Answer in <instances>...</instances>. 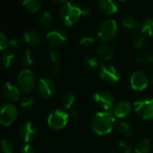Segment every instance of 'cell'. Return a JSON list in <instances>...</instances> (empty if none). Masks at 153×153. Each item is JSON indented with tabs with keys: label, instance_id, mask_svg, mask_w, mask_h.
I'll return each instance as SVG.
<instances>
[{
	"label": "cell",
	"instance_id": "cell-1",
	"mask_svg": "<svg viewBox=\"0 0 153 153\" xmlns=\"http://www.w3.org/2000/svg\"><path fill=\"white\" fill-rule=\"evenodd\" d=\"M116 119L113 112L100 111L96 113L91 119V129L99 135H107L110 134L115 126Z\"/></svg>",
	"mask_w": 153,
	"mask_h": 153
},
{
	"label": "cell",
	"instance_id": "cell-2",
	"mask_svg": "<svg viewBox=\"0 0 153 153\" xmlns=\"http://www.w3.org/2000/svg\"><path fill=\"white\" fill-rule=\"evenodd\" d=\"M82 16V8L73 2H68L65 4L60 11V18L62 22L66 26L74 25L79 19Z\"/></svg>",
	"mask_w": 153,
	"mask_h": 153
},
{
	"label": "cell",
	"instance_id": "cell-3",
	"mask_svg": "<svg viewBox=\"0 0 153 153\" xmlns=\"http://www.w3.org/2000/svg\"><path fill=\"white\" fill-rule=\"evenodd\" d=\"M118 34V24L115 20H107L103 22L98 31L100 39L103 42H110L114 40Z\"/></svg>",
	"mask_w": 153,
	"mask_h": 153
},
{
	"label": "cell",
	"instance_id": "cell-4",
	"mask_svg": "<svg viewBox=\"0 0 153 153\" xmlns=\"http://www.w3.org/2000/svg\"><path fill=\"white\" fill-rule=\"evenodd\" d=\"M69 118V114L65 110L55 109L48 115V125L53 130H62L67 126Z\"/></svg>",
	"mask_w": 153,
	"mask_h": 153
},
{
	"label": "cell",
	"instance_id": "cell-5",
	"mask_svg": "<svg viewBox=\"0 0 153 153\" xmlns=\"http://www.w3.org/2000/svg\"><path fill=\"white\" fill-rule=\"evenodd\" d=\"M19 87L25 92H30L36 85V76L32 70L24 69L17 76Z\"/></svg>",
	"mask_w": 153,
	"mask_h": 153
},
{
	"label": "cell",
	"instance_id": "cell-6",
	"mask_svg": "<svg viewBox=\"0 0 153 153\" xmlns=\"http://www.w3.org/2000/svg\"><path fill=\"white\" fill-rule=\"evenodd\" d=\"M134 108L137 115L145 120L153 119V99L140 100L134 102Z\"/></svg>",
	"mask_w": 153,
	"mask_h": 153
},
{
	"label": "cell",
	"instance_id": "cell-7",
	"mask_svg": "<svg viewBox=\"0 0 153 153\" xmlns=\"http://www.w3.org/2000/svg\"><path fill=\"white\" fill-rule=\"evenodd\" d=\"M17 116L16 107L12 103H4L1 108L0 123L3 126H9L16 120Z\"/></svg>",
	"mask_w": 153,
	"mask_h": 153
},
{
	"label": "cell",
	"instance_id": "cell-8",
	"mask_svg": "<svg viewBox=\"0 0 153 153\" xmlns=\"http://www.w3.org/2000/svg\"><path fill=\"white\" fill-rule=\"evenodd\" d=\"M93 100L99 108L105 111H109L115 106V99L113 95L107 91H100L94 94Z\"/></svg>",
	"mask_w": 153,
	"mask_h": 153
},
{
	"label": "cell",
	"instance_id": "cell-9",
	"mask_svg": "<svg viewBox=\"0 0 153 153\" xmlns=\"http://www.w3.org/2000/svg\"><path fill=\"white\" fill-rule=\"evenodd\" d=\"M100 75L105 82L110 84L117 83L120 80V74L118 70L111 65L102 64Z\"/></svg>",
	"mask_w": 153,
	"mask_h": 153
},
{
	"label": "cell",
	"instance_id": "cell-10",
	"mask_svg": "<svg viewBox=\"0 0 153 153\" xmlns=\"http://www.w3.org/2000/svg\"><path fill=\"white\" fill-rule=\"evenodd\" d=\"M56 91V83L50 77L41 78L38 84V93L42 99H49Z\"/></svg>",
	"mask_w": 153,
	"mask_h": 153
},
{
	"label": "cell",
	"instance_id": "cell-11",
	"mask_svg": "<svg viewBox=\"0 0 153 153\" xmlns=\"http://www.w3.org/2000/svg\"><path fill=\"white\" fill-rule=\"evenodd\" d=\"M130 84L134 91H143L149 85V78L145 73L142 71H136L130 78Z\"/></svg>",
	"mask_w": 153,
	"mask_h": 153
},
{
	"label": "cell",
	"instance_id": "cell-12",
	"mask_svg": "<svg viewBox=\"0 0 153 153\" xmlns=\"http://www.w3.org/2000/svg\"><path fill=\"white\" fill-rule=\"evenodd\" d=\"M46 39L50 46L59 47L66 42L67 33L64 30H54L47 34Z\"/></svg>",
	"mask_w": 153,
	"mask_h": 153
},
{
	"label": "cell",
	"instance_id": "cell-13",
	"mask_svg": "<svg viewBox=\"0 0 153 153\" xmlns=\"http://www.w3.org/2000/svg\"><path fill=\"white\" fill-rule=\"evenodd\" d=\"M20 138L25 143H30L37 136V128L31 122H26L20 129Z\"/></svg>",
	"mask_w": 153,
	"mask_h": 153
},
{
	"label": "cell",
	"instance_id": "cell-14",
	"mask_svg": "<svg viewBox=\"0 0 153 153\" xmlns=\"http://www.w3.org/2000/svg\"><path fill=\"white\" fill-rule=\"evenodd\" d=\"M132 109H133V106L131 102L127 100H122L114 106L113 113L115 117L118 118H126L131 114Z\"/></svg>",
	"mask_w": 153,
	"mask_h": 153
},
{
	"label": "cell",
	"instance_id": "cell-15",
	"mask_svg": "<svg viewBox=\"0 0 153 153\" xmlns=\"http://www.w3.org/2000/svg\"><path fill=\"white\" fill-rule=\"evenodd\" d=\"M2 93H3L4 97L6 100H8L9 101H17L21 97L19 89L10 82H5L3 85Z\"/></svg>",
	"mask_w": 153,
	"mask_h": 153
},
{
	"label": "cell",
	"instance_id": "cell-16",
	"mask_svg": "<svg viewBox=\"0 0 153 153\" xmlns=\"http://www.w3.org/2000/svg\"><path fill=\"white\" fill-rule=\"evenodd\" d=\"M99 6L107 14H113L118 11V5L115 0H100Z\"/></svg>",
	"mask_w": 153,
	"mask_h": 153
},
{
	"label": "cell",
	"instance_id": "cell-17",
	"mask_svg": "<svg viewBox=\"0 0 153 153\" xmlns=\"http://www.w3.org/2000/svg\"><path fill=\"white\" fill-rule=\"evenodd\" d=\"M24 40L26 43H28L29 45L32 46V47H37L39 45H40L42 39L41 36L39 35V33L36 30H28L24 33Z\"/></svg>",
	"mask_w": 153,
	"mask_h": 153
},
{
	"label": "cell",
	"instance_id": "cell-18",
	"mask_svg": "<svg viewBox=\"0 0 153 153\" xmlns=\"http://www.w3.org/2000/svg\"><path fill=\"white\" fill-rule=\"evenodd\" d=\"M97 55L99 56H100L102 59L104 60H110L113 58L114 56V52L112 50V48L106 45V44H102L100 47H98L97 48Z\"/></svg>",
	"mask_w": 153,
	"mask_h": 153
},
{
	"label": "cell",
	"instance_id": "cell-19",
	"mask_svg": "<svg viewBox=\"0 0 153 153\" xmlns=\"http://www.w3.org/2000/svg\"><path fill=\"white\" fill-rule=\"evenodd\" d=\"M152 142L148 139H142L139 141L135 147L134 152L135 153H150L152 151Z\"/></svg>",
	"mask_w": 153,
	"mask_h": 153
},
{
	"label": "cell",
	"instance_id": "cell-20",
	"mask_svg": "<svg viewBox=\"0 0 153 153\" xmlns=\"http://www.w3.org/2000/svg\"><path fill=\"white\" fill-rule=\"evenodd\" d=\"M23 7L30 13H36L41 8V2L39 0H23Z\"/></svg>",
	"mask_w": 153,
	"mask_h": 153
},
{
	"label": "cell",
	"instance_id": "cell-21",
	"mask_svg": "<svg viewBox=\"0 0 153 153\" xmlns=\"http://www.w3.org/2000/svg\"><path fill=\"white\" fill-rule=\"evenodd\" d=\"M15 61V55L12 51H5L2 56V63L4 68H10Z\"/></svg>",
	"mask_w": 153,
	"mask_h": 153
},
{
	"label": "cell",
	"instance_id": "cell-22",
	"mask_svg": "<svg viewBox=\"0 0 153 153\" xmlns=\"http://www.w3.org/2000/svg\"><path fill=\"white\" fill-rule=\"evenodd\" d=\"M34 62V58H33V56L31 54V52L29 50V49H26L22 55V57H21V65L27 68V67H30L32 65Z\"/></svg>",
	"mask_w": 153,
	"mask_h": 153
},
{
	"label": "cell",
	"instance_id": "cell-23",
	"mask_svg": "<svg viewBox=\"0 0 153 153\" xmlns=\"http://www.w3.org/2000/svg\"><path fill=\"white\" fill-rule=\"evenodd\" d=\"M53 22L52 15L48 12H43L39 16V23L44 29H48Z\"/></svg>",
	"mask_w": 153,
	"mask_h": 153
},
{
	"label": "cell",
	"instance_id": "cell-24",
	"mask_svg": "<svg viewBox=\"0 0 153 153\" xmlns=\"http://www.w3.org/2000/svg\"><path fill=\"white\" fill-rule=\"evenodd\" d=\"M118 131L125 137H130L133 134V128L129 123L122 121L118 124Z\"/></svg>",
	"mask_w": 153,
	"mask_h": 153
},
{
	"label": "cell",
	"instance_id": "cell-25",
	"mask_svg": "<svg viewBox=\"0 0 153 153\" xmlns=\"http://www.w3.org/2000/svg\"><path fill=\"white\" fill-rule=\"evenodd\" d=\"M122 24L123 26L129 30H137V22H136V20L132 17V16H126L124 17V19L122 20Z\"/></svg>",
	"mask_w": 153,
	"mask_h": 153
},
{
	"label": "cell",
	"instance_id": "cell-26",
	"mask_svg": "<svg viewBox=\"0 0 153 153\" xmlns=\"http://www.w3.org/2000/svg\"><path fill=\"white\" fill-rule=\"evenodd\" d=\"M75 102V96L73 93H66L62 99V105L65 109H71Z\"/></svg>",
	"mask_w": 153,
	"mask_h": 153
},
{
	"label": "cell",
	"instance_id": "cell-27",
	"mask_svg": "<svg viewBox=\"0 0 153 153\" xmlns=\"http://www.w3.org/2000/svg\"><path fill=\"white\" fill-rule=\"evenodd\" d=\"M142 31L149 36H153V17L148 18L144 21L142 27Z\"/></svg>",
	"mask_w": 153,
	"mask_h": 153
},
{
	"label": "cell",
	"instance_id": "cell-28",
	"mask_svg": "<svg viewBox=\"0 0 153 153\" xmlns=\"http://www.w3.org/2000/svg\"><path fill=\"white\" fill-rule=\"evenodd\" d=\"M34 103V100L32 97L30 96H25L23 98H22V100H20V107L23 109V110H29Z\"/></svg>",
	"mask_w": 153,
	"mask_h": 153
},
{
	"label": "cell",
	"instance_id": "cell-29",
	"mask_svg": "<svg viewBox=\"0 0 153 153\" xmlns=\"http://www.w3.org/2000/svg\"><path fill=\"white\" fill-rule=\"evenodd\" d=\"M137 62L142 65H149L153 63V55L150 53H144L137 56Z\"/></svg>",
	"mask_w": 153,
	"mask_h": 153
},
{
	"label": "cell",
	"instance_id": "cell-30",
	"mask_svg": "<svg viewBox=\"0 0 153 153\" xmlns=\"http://www.w3.org/2000/svg\"><path fill=\"white\" fill-rule=\"evenodd\" d=\"M1 149H2L3 153H13V151H14L13 144L9 140H6V139L2 140Z\"/></svg>",
	"mask_w": 153,
	"mask_h": 153
},
{
	"label": "cell",
	"instance_id": "cell-31",
	"mask_svg": "<svg viewBox=\"0 0 153 153\" xmlns=\"http://www.w3.org/2000/svg\"><path fill=\"white\" fill-rule=\"evenodd\" d=\"M95 42V39L91 36H85L81 39L80 40V45L83 48H89L91 45H93Z\"/></svg>",
	"mask_w": 153,
	"mask_h": 153
},
{
	"label": "cell",
	"instance_id": "cell-32",
	"mask_svg": "<svg viewBox=\"0 0 153 153\" xmlns=\"http://www.w3.org/2000/svg\"><path fill=\"white\" fill-rule=\"evenodd\" d=\"M49 56H50V60L52 61V63L55 64H59L61 61V54L59 53V51L56 50V49H52L49 52Z\"/></svg>",
	"mask_w": 153,
	"mask_h": 153
},
{
	"label": "cell",
	"instance_id": "cell-33",
	"mask_svg": "<svg viewBox=\"0 0 153 153\" xmlns=\"http://www.w3.org/2000/svg\"><path fill=\"white\" fill-rule=\"evenodd\" d=\"M85 63H86L87 66L89 68H91V69H94V68H96V67L99 66V61L94 56H89V57H87L86 60H85Z\"/></svg>",
	"mask_w": 153,
	"mask_h": 153
},
{
	"label": "cell",
	"instance_id": "cell-34",
	"mask_svg": "<svg viewBox=\"0 0 153 153\" xmlns=\"http://www.w3.org/2000/svg\"><path fill=\"white\" fill-rule=\"evenodd\" d=\"M145 43V38L143 36H136L134 39V41H133V44H134V47L135 48H141Z\"/></svg>",
	"mask_w": 153,
	"mask_h": 153
},
{
	"label": "cell",
	"instance_id": "cell-35",
	"mask_svg": "<svg viewBox=\"0 0 153 153\" xmlns=\"http://www.w3.org/2000/svg\"><path fill=\"white\" fill-rule=\"evenodd\" d=\"M118 147H119L120 151H122L124 153H131L133 151L130 143H128L127 142H125V141L120 142L118 144Z\"/></svg>",
	"mask_w": 153,
	"mask_h": 153
},
{
	"label": "cell",
	"instance_id": "cell-36",
	"mask_svg": "<svg viewBox=\"0 0 153 153\" xmlns=\"http://www.w3.org/2000/svg\"><path fill=\"white\" fill-rule=\"evenodd\" d=\"M62 69L61 66L59 65V64H55L54 65H52L49 69V74L51 76H57L60 74Z\"/></svg>",
	"mask_w": 153,
	"mask_h": 153
},
{
	"label": "cell",
	"instance_id": "cell-37",
	"mask_svg": "<svg viewBox=\"0 0 153 153\" xmlns=\"http://www.w3.org/2000/svg\"><path fill=\"white\" fill-rule=\"evenodd\" d=\"M8 45H9V41L6 38V36L3 32H1L0 33V48H1V50H4L8 47Z\"/></svg>",
	"mask_w": 153,
	"mask_h": 153
},
{
	"label": "cell",
	"instance_id": "cell-38",
	"mask_svg": "<svg viewBox=\"0 0 153 153\" xmlns=\"http://www.w3.org/2000/svg\"><path fill=\"white\" fill-rule=\"evenodd\" d=\"M9 46L14 48H21L22 47V43L19 39H12L9 40Z\"/></svg>",
	"mask_w": 153,
	"mask_h": 153
},
{
	"label": "cell",
	"instance_id": "cell-39",
	"mask_svg": "<svg viewBox=\"0 0 153 153\" xmlns=\"http://www.w3.org/2000/svg\"><path fill=\"white\" fill-rule=\"evenodd\" d=\"M21 153H35V149L30 143H26L21 149Z\"/></svg>",
	"mask_w": 153,
	"mask_h": 153
},
{
	"label": "cell",
	"instance_id": "cell-40",
	"mask_svg": "<svg viewBox=\"0 0 153 153\" xmlns=\"http://www.w3.org/2000/svg\"><path fill=\"white\" fill-rule=\"evenodd\" d=\"M91 13V9L89 7L86 6V7L82 8V16L87 17V16H90Z\"/></svg>",
	"mask_w": 153,
	"mask_h": 153
},
{
	"label": "cell",
	"instance_id": "cell-41",
	"mask_svg": "<svg viewBox=\"0 0 153 153\" xmlns=\"http://www.w3.org/2000/svg\"><path fill=\"white\" fill-rule=\"evenodd\" d=\"M69 116H70V117H76L77 113H76V112H74V111H72V112L69 114Z\"/></svg>",
	"mask_w": 153,
	"mask_h": 153
},
{
	"label": "cell",
	"instance_id": "cell-42",
	"mask_svg": "<svg viewBox=\"0 0 153 153\" xmlns=\"http://www.w3.org/2000/svg\"><path fill=\"white\" fill-rule=\"evenodd\" d=\"M51 1L56 2V3H63V2H65V1H66V0H51Z\"/></svg>",
	"mask_w": 153,
	"mask_h": 153
},
{
	"label": "cell",
	"instance_id": "cell-43",
	"mask_svg": "<svg viewBox=\"0 0 153 153\" xmlns=\"http://www.w3.org/2000/svg\"><path fill=\"white\" fill-rule=\"evenodd\" d=\"M119 1H126V0H119Z\"/></svg>",
	"mask_w": 153,
	"mask_h": 153
},
{
	"label": "cell",
	"instance_id": "cell-44",
	"mask_svg": "<svg viewBox=\"0 0 153 153\" xmlns=\"http://www.w3.org/2000/svg\"><path fill=\"white\" fill-rule=\"evenodd\" d=\"M152 81H153V79H152Z\"/></svg>",
	"mask_w": 153,
	"mask_h": 153
}]
</instances>
